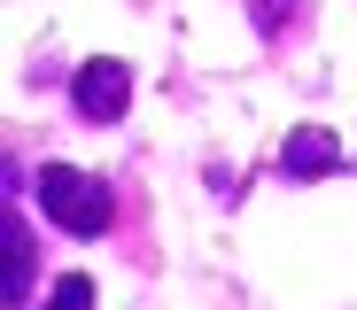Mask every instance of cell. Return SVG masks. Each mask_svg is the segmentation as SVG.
Wrapping results in <instances>:
<instances>
[{"mask_svg": "<svg viewBox=\"0 0 357 310\" xmlns=\"http://www.w3.org/2000/svg\"><path fill=\"white\" fill-rule=\"evenodd\" d=\"M47 310H93V279H86V272H70L63 287H54V302H47Z\"/></svg>", "mask_w": 357, "mask_h": 310, "instance_id": "cell-5", "label": "cell"}, {"mask_svg": "<svg viewBox=\"0 0 357 310\" xmlns=\"http://www.w3.org/2000/svg\"><path fill=\"white\" fill-rule=\"evenodd\" d=\"M125 101H132V70L125 62H86L78 70V116L86 124H116Z\"/></svg>", "mask_w": 357, "mask_h": 310, "instance_id": "cell-2", "label": "cell"}, {"mask_svg": "<svg viewBox=\"0 0 357 310\" xmlns=\"http://www.w3.org/2000/svg\"><path fill=\"white\" fill-rule=\"evenodd\" d=\"M334 155H342V148H334V132H295V140L280 148V163H287L295 178H319V171H334Z\"/></svg>", "mask_w": 357, "mask_h": 310, "instance_id": "cell-3", "label": "cell"}, {"mask_svg": "<svg viewBox=\"0 0 357 310\" xmlns=\"http://www.w3.org/2000/svg\"><path fill=\"white\" fill-rule=\"evenodd\" d=\"M39 210L63 225V233H101V225H109V186H101L93 171L47 163V171H39Z\"/></svg>", "mask_w": 357, "mask_h": 310, "instance_id": "cell-1", "label": "cell"}, {"mask_svg": "<svg viewBox=\"0 0 357 310\" xmlns=\"http://www.w3.org/2000/svg\"><path fill=\"white\" fill-rule=\"evenodd\" d=\"M0 248H8V279H0V295L24 302V287H31V240H24V217L0 225Z\"/></svg>", "mask_w": 357, "mask_h": 310, "instance_id": "cell-4", "label": "cell"}]
</instances>
